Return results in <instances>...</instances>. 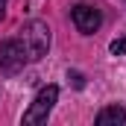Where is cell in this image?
<instances>
[{
	"label": "cell",
	"instance_id": "obj_7",
	"mask_svg": "<svg viewBox=\"0 0 126 126\" xmlns=\"http://www.w3.org/2000/svg\"><path fill=\"white\" fill-rule=\"evenodd\" d=\"M67 79L73 82V88H85V76L79 70H67Z\"/></svg>",
	"mask_w": 126,
	"mask_h": 126
},
{
	"label": "cell",
	"instance_id": "obj_5",
	"mask_svg": "<svg viewBox=\"0 0 126 126\" xmlns=\"http://www.w3.org/2000/svg\"><path fill=\"white\" fill-rule=\"evenodd\" d=\"M120 123H126V109L123 106H106L100 114H97V126H120Z\"/></svg>",
	"mask_w": 126,
	"mask_h": 126
},
{
	"label": "cell",
	"instance_id": "obj_6",
	"mask_svg": "<svg viewBox=\"0 0 126 126\" xmlns=\"http://www.w3.org/2000/svg\"><path fill=\"white\" fill-rule=\"evenodd\" d=\"M109 50H111L114 56H126V38H114V41L109 44Z\"/></svg>",
	"mask_w": 126,
	"mask_h": 126
},
{
	"label": "cell",
	"instance_id": "obj_3",
	"mask_svg": "<svg viewBox=\"0 0 126 126\" xmlns=\"http://www.w3.org/2000/svg\"><path fill=\"white\" fill-rule=\"evenodd\" d=\"M27 62H30V56H27L21 38H6V41L0 44V67H3L6 73H18Z\"/></svg>",
	"mask_w": 126,
	"mask_h": 126
},
{
	"label": "cell",
	"instance_id": "obj_8",
	"mask_svg": "<svg viewBox=\"0 0 126 126\" xmlns=\"http://www.w3.org/2000/svg\"><path fill=\"white\" fill-rule=\"evenodd\" d=\"M6 18V0H0V21Z\"/></svg>",
	"mask_w": 126,
	"mask_h": 126
},
{
	"label": "cell",
	"instance_id": "obj_4",
	"mask_svg": "<svg viewBox=\"0 0 126 126\" xmlns=\"http://www.w3.org/2000/svg\"><path fill=\"white\" fill-rule=\"evenodd\" d=\"M70 21H73V27L82 32V35H91V32L100 30L103 15H100V9H94V6L79 3V6H73V9H70Z\"/></svg>",
	"mask_w": 126,
	"mask_h": 126
},
{
	"label": "cell",
	"instance_id": "obj_1",
	"mask_svg": "<svg viewBox=\"0 0 126 126\" xmlns=\"http://www.w3.org/2000/svg\"><path fill=\"white\" fill-rule=\"evenodd\" d=\"M18 38H21V44H24L30 62L44 59L47 50H50V27H47L44 21H30V24H24Z\"/></svg>",
	"mask_w": 126,
	"mask_h": 126
},
{
	"label": "cell",
	"instance_id": "obj_2",
	"mask_svg": "<svg viewBox=\"0 0 126 126\" xmlns=\"http://www.w3.org/2000/svg\"><path fill=\"white\" fill-rule=\"evenodd\" d=\"M56 100H59V88H56V85H44V88L38 91V97L32 100V106L24 111V123H27V126L44 123V120L50 117V111H53Z\"/></svg>",
	"mask_w": 126,
	"mask_h": 126
}]
</instances>
